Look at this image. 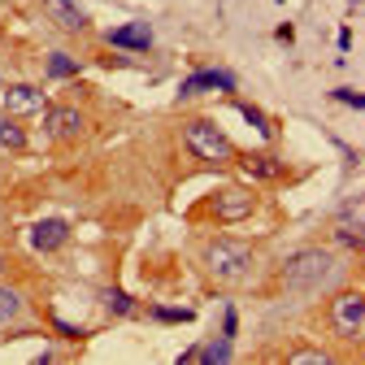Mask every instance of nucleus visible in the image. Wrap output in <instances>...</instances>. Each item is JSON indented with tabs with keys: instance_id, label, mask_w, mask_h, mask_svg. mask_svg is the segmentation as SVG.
Returning <instances> with one entry per match:
<instances>
[{
	"instance_id": "obj_1",
	"label": "nucleus",
	"mask_w": 365,
	"mask_h": 365,
	"mask_svg": "<svg viewBox=\"0 0 365 365\" xmlns=\"http://www.w3.org/2000/svg\"><path fill=\"white\" fill-rule=\"evenodd\" d=\"M335 269V252L327 248H300L283 261V287L287 292H313L327 283V274Z\"/></svg>"
},
{
	"instance_id": "obj_2",
	"label": "nucleus",
	"mask_w": 365,
	"mask_h": 365,
	"mask_svg": "<svg viewBox=\"0 0 365 365\" xmlns=\"http://www.w3.org/2000/svg\"><path fill=\"white\" fill-rule=\"evenodd\" d=\"M182 144H187L192 157L209 161V165H226V161H235V144L226 140V130L209 118H192L187 126H182Z\"/></svg>"
},
{
	"instance_id": "obj_3",
	"label": "nucleus",
	"mask_w": 365,
	"mask_h": 365,
	"mask_svg": "<svg viewBox=\"0 0 365 365\" xmlns=\"http://www.w3.org/2000/svg\"><path fill=\"white\" fill-rule=\"evenodd\" d=\"M205 269L213 274L217 283H240L244 274L252 269V248L244 240H213L205 248Z\"/></svg>"
},
{
	"instance_id": "obj_4",
	"label": "nucleus",
	"mask_w": 365,
	"mask_h": 365,
	"mask_svg": "<svg viewBox=\"0 0 365 365\" xmlns=\"http://www.w3.org/2000/svg\"><path fill=\"white\" fill-rule=\"evenodd\" d=\"M361 327H365V296L348 287V292H339L331 300V331L344 335V339H356Z\"/></svg>"
},
{
	"instance_id": "obj_5",
	"label": "nucleus",
	"mask_w": 365,
	"mask_h": 365,
	"mask_svg": "<svg viewBox=\"0 0 365 365\" xmlns=\"http://www.w3.org/2000/svg\"><path fill=\"white\" fill-rule=\"evenodd\" d=\"M83 130H87L83 109H74V105H53V109H43V135H48V140L66 144V140H78Z\"/></svg>"
},
{
	"instance_id": "obj_6",
	"label": "nucleus",
	"mask_w": 365,
	"mask_h": 365,
	"mask_svg": "<svg viewBox=\"0 0 365 365\" xmlns=\"http://www.w3.org/2000/svg\"><path fill=\"white\" fill-rule=\"evenodd\" d=\"M0 105L14 118H31V113L48 109V96H43V87H35V83H14V87L0 91Z\"/></svg>"
},
{
	"instance_id": "obj_7",
	"label": "nucleus",
	"mask_w": 365,
	"mask_h": 365,
	"mask_svg": "<svg viewBox=\"0 0 365 365\" xmlns=\"http://www.w3.org/2000/svg\"><path fill=\"white\" fill-rule=\"evenodd\" d=\"M252 209H257V200H252V192H244V187H226V192L213 196V213H217L222 222H244Z\"/></svg>"
},
{
	"instance_id": "obj_8",
	"label": "nucleus",
	"mask_w": 365,
	"mask_h": 365,
	"mask_svg": "<svg viewBox=\"0 0 365 365\" xmlns=\"http://www.w3.org/2000/svg\"><path fill=\"white\" fill-rule=\"evenodd\" d=\"M66 240H70V226L61 217H43V222L31 226V248L35 252H57Z\"/></svg>"
},
{
	"instance_id": "obj_9",
	"label": "nucleus",
	"mask_w": 365,
	"mask_h": 365,
	"mask_svg": "<svg viewBox=\"0 0 365 365\" xmlns=\"http://www.w3.org/2000/svg\"><path fill=\"white\" fill-rule=\"evenodd\" d=\"M192 91H235V74L231 70H196L178 87V96H192Z\"/></svg>"
},
{
	"instance_id": "obj_10",
	"label": "nucleus",
	"mask_w": 365,
	"mask_h": 365,
	"mask_svg": "<svg viewBox=\"0 0 365 365\" xmlns=\"http://www.w3.org/2000/svg\"><path fill=\"white\" fill-rule=\"evenodd\" d=\"M109 43H113V48H122V53H148L153 48V31L144 22H126V26L109 31Z\"/></svg>"
},
{
	"instance_id": "obj_11",
	"label": "nucleus",
	"mask_w": 365,
	"mask_h": 365,
	"mask_svg": "<svg viewBox=\"0 0 365 365\" xmlns=\"http://www.w3.org/2000/svg\"><path fill=\"white\" fill-rule=\"evenodd\" d=\"M43 14H48L61 31H70V35H83L87 31V14L74 5V0H43Z\"/></svg>"
},
{
	"instance_id": "obj_12",
	"label": "nucleus",
	"mask_w": 365,
	"mask_h": 365,
	"mask_svg": "<svg viewBox=\"0 0 365 365\" xmlns=\"http://www.w3.org/2000/svg\"><path fill=\"white\" fill-rule=\"evenodd\" d=\"M335 240L344 244V248H361L365 244V235H361V205L352 200L344 213H339V226H335Z\"/></svg>"
},
{
	"instance_id": "obj_13",
	"label": "nucleus",
	"mask_w": 365,
	"mask_h": 365,
	"mask_svg": "<svg viewBox=\"0 0 365 365\" xmlns=\"http://www.w3.org/2000/svg\"><path fill=\"white\" fill-rule=\"evenodd\" d=\"M0 148H5V153H22L26 148V126H22V118L0 113Z\"/></svg>"
},
{
	"instance_id": "obj_14",
	"label": "nucleus",
	"mask_w": 365,
	"mask_h": 365,
	"mask_svg": "<svg viewBox=\"0 0 365 365\" xmlns=\"http://www.w3.org/2000/svg\"><path fill=\"white\" fill-rule=\"evenodd\" d=\"M235 356V348H231V339H213V344H205V348H192V361H205V365H226Z\"/></svg>"
},
{
	"instance_id": "obj_15",
	"label": "nucleus",
	"mask_w": 365,
	"mask_h": 365,
	"mask_svg": "<svg viewBox=\"0 0 365 365\" xmlns=\"http://www.w3.org/2000/svg\"><path fill=\"white\" fill-rule=\"evenodd\" d=\"M240 165H244V174H252V178H279V174H283L279 161H274V157H261V153L240 157Z\"/></svg>"
},
{
	"instance_id": "obj_16",
	"label": "nucleus",
	"mask_w": 365,
	"mask_h": 365,
	"mask_svg": "<svg viewBox=\"0 0 365 365\" xmlns=\"http://www.w3.org/2000/svg\"><path fill=\"white\" fill-rule=\"evenodd\" d=\"M26 309V296L9 283H0V322H14V317Z\"/></svg>"
},
{
	"instance_id": "obj_17",
	"label": "nucleus",
	"mask_w": 365,
	"mask_h": 365,
	"mask_svg": "<svg viewBox=\"0 0 365 365\" xmlns=\"http://www.w3.org/2000/svg\"><path fill=\"white\" fill-rule=\"evenodd\" d=\"M43 70H48V78H74L83 66L70 57V53H48V61H43Z\"/></svg>"
},
{
	"instance_id": "obj_18",
	"label": "nucleus",
	"mask_w": 365,
	"mask_h": 365,
	"mask_svg": "<svg viewBox=\"0 0 365 365\" xmlns=\"http://www.w3.org/2000/svg\"><path fill=\"white\" fill-rule=\"evenodd\" d=\"M153 317H157V322H174V327H178V322H192L196 313H192V309H170V304H153Z\"/></svg>"
},
{
	"instance_id": "obj_19",
	"label": "nucleus",
	"mask_w": 365,
	"mask_h": 365,
	"mask_svg": "<svg viewBox=\"0 0 365 365\" xmlns=\"http://www.w3.org/2000/svg\"><path fill=\"white\" fill-rule=\"evenodd\" d=\"M105 296H109V309H113V313H122V317H126V313H135V300H130L126 292H118V287H113V292H105Z\"/></svg>"
},
{
	"instance_id": "obj_20",
	"label": "nucleus",
	"mask_w": 365,
	"mask_h": 365,
	"mask_svg": "<svg viewBox=\"0 0 365 365\" xmlns=\"http://www.w3.org/2000/svg\"><path fill=\"white\" fill-rule=\"evenodd\" d=\"M331 101H344L348 109H361V105H365V101H361V91H348V87H335V91H331Z\"/></svg>"
},
{
	"instance_id": "obj_21",
	"label": "nucleus",
	"mask_w": 365,
	"mask_h": 365,
	"mask_svg": "<svg viewBox=\"0 0 365 365\" xmlns=\"http://www.w3.org/2000/svg\"><path fill=\"white\" fill-rule=\"evenodd\" d=\"M240 113H244V118H248V122H252L261 135H269V122H265V113H261V109H252V105H240Z\"/></svg>"
},
{
	"instance_id": "obj_22",
	"label": "nucleus",
	"mask_w": 365,
	"mask_h": 365,
	"mask_svg": "<svg viewBox=\"0 0 365 365\" xmlns=\"http://www.w3.org/2000/svg\"><path fill=\"white\" fill-rule=\"evenodd\" d=\"M235 327H240V313L226 304V313H222V335H226V339H235Z\"/></svg>"
},
{
	"instance_id": "obj_23",
	"label": "nucleus",
	"mask_w": 365,
	"mask_h": 365,
	"mask_svg": "<svg viewBox=\"0 0 365 365\" xmlns=\"http://www.w3.org/2000/svg\"><path fill=\"white\" fill-rule=\"evenodd\" d=\"M53 327H57V331H61V335H70V339H78V335H83V331H78V327H66V322H53Z\"/></svg>"
},
{
	"instance_id": "obj_24",
	"label": "nucleus",
	"mask_w": 365,
	"mask_h": 365,
	"mask_svg": "<svg viewBox=\"0 0 365 365\" xmlns=\"http://www.w3.org/2000/svg\"><path fill=\"white\" fill-rule=\"evenodd\" d=\"M5 265H9V261H5V252H0V274H5Z\"/></svg>"
}]
</instances>
